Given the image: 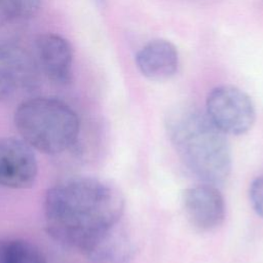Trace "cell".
Segmentation results:
<instances>
[{
	"label": "cell",
	"mask_w": 263,
	"mask_h": 263,
	"mask_svg": "<svg viewBox=\"0 0 263 263\" xmlns=\"http://www.w3.org/2000/svg\"><path fill=\"white\" fill-rule=\"evenodd\" d=\"M123 210L120 191L93 177L64 179L47 190L43 200L48 235L88 259L119 225Z\"/></svg>",
	"instance_id": "1"
},
{
	"label": "cell",
	"mask_w": 263,
	"mask_h": 263,
	"mask_svg": "<svg viewBox=\"0 0 263 263\" xmlns=\"http://www.w3.org/2000/svg\"><path fill=\"white\" fill-rule=\"evenodd\" d=\"M168 138L185 166L203 183L223 184L231 172V152L226 138L197 108L182 106L165 119Z\"/></svg>",
	"instance_id": "2"
},
{
	"label": "cell",
	"mask_w": 263,
	"mask_h": 263,
	"mask_svg": "<svg viewBox=\"0 0 263 263\" xmlns=\"http://www.w3.org/2000/svg\"><path fill=\"white\" fill-rule=\"evenodd\" d=\"M13 123L23 139L34 150L57 155L71 149L80 133L77 113L62 100L35 97L21 103Z\"/></svg>",
	"instance_id": "3"
},
{
	"label": "cell",
	"mask_w": 263,
	"mask_h": 263,
	"mask_svg": "<svg viewBox=\"0 0 263 263\" xmlns=\"http://www.w3.org/2000/svg\"><path fill=\"white\" fill-rule=\"evenodd\" d=\"M205 113L225 135H243L253 127L256 120L252 99L233 85L214 87L206 97Z\"/></svg>",
	"instance_id": "4"
},
{
	"label": "cell",
	"mask_w": 263,
	"mask_h": 263,
	"mask_svg": "<svg viewBox=\"0 0 263 263\" xmlns=\"http://www.w3.org/2000/svg\"><path fill=\"white\" fill-rule=\"evenodd\" d=\"M37 174L34 149L23 139L0 137V186L27 189L33 186Z\"/></svg>",
	"instance_id": "5"
},
{
	"label": "cell",
	"mask_w": 263,
	"mask_h": 263,
	"mask_svg": "<svg viewBox=\"0 0 263 263\" xmlns=\"http://www.w3.org/2000/svg\"><path fill=\"white\" fill-rule=\"evenodd\" d=\"M182 203L190 223L201 231L216 229L225 219V200L215 185L203 183L185 189Z\"/></svg>",
	"instance_id": "6"
},
{
	"label": "cell",
	"mask_w": 263,
	"mask_h": 263,
	"mask_svg": "<svg viewBox=\"0 0 263 263\" xmlns=\"http://www.w3.org/2000/svg\"><path fill=\"white\" fill-rule=\"evenodd\" d=\"M37 63L47 78L58 85H68L72 81L73 49L69 41L61 35L45 33L35 40Z\"/></svg>",
	"instance_id": "7"
},
{
	"label": "cell",
	"mask_w": 263,
	"mask_h": 263,
	"mask_svg": "<svg viewBox=\"0 0 263 263\" xmlns=\"http://www.w3.org/2000/svg\"><path fill=\"white\" fill-rule=\"evenodd\" d=\"M136 64L142 75L149 80L165 81L178 71L179 52L171 41L154 39L138 51Z\"/></svg>",
	"instance_id": "8"
},
{
	"label": "cell",
	"mask_w": 263,
	"mask_h": 263,
	"mask_svg": "<svg viewBox=\"0 0 263 263\" xmlns=\"http://www.w3.org/2000/svg\"><path fill=\"white\" fill-rule=\"evenodd\" d=\"M0 66L8 70L18 85V88L33 89L39 82V65L20 45L13 47L0 59Z\"/></svg>",
	"instance_id": "9"
},
{
	"label": "cell",
	"mask_w": 263,
	"mask_h": 263,
	"mask_svg": "<svg viewBox=\"0 0 263 263\" xmlns=\"http://www.w3.org/2000/svg\"><path fill=\"white\" fill-rule=\"evenodd\" d=\"M0 263H45L41 250L22 238H0Z\"/></svg>",
	"instance_id": "10"
},
{
	"label": "cell",
	"mask_w": 263,
	"mask_h": 263,
	"mask_svg": "<svg viewBox=\"0 0 263 263\" xmlns=\"http://www.w3.org/2000/svg\"><path fill=\"white\" fill-rule=\"evenodd\" d=\"M42 0H0V11L10 21L20 22L34 16Z\"/></svg>",
	"instance_id": "11"
},
{
	"label": "cell",
	"mask_w": 263,
	"mask_h": 263,
	"mask_svg": "<svg viewBox=\"0 0 263 263\" xmlns=\"http://www.w3.org/2000/svg\"><path fill=\"white\" fill-rule=\"evenodd\" d=\"M249 200L256 214L263 218V175L255 178L251 182Z\"/></svg>",
	"instance_id": "12"
},
{
	"label": "cell",
	"mask_w": 263,
	"mask_h": 263,
	"mask_svg": "<svg viewBox=\"0 0 263 263\" xmlns=\"http://www.w3.org/2000/svg\"><path fill=\"white\" fill-rule=\"evenodd\" d=\"M18 88L12 74L0 66V104L8 100Z\"/></svg>",
	"instance_id": "13"
},
{
	"label": "cell",
	"mask_w": 263,
	"mask_h": 263,
	"mask_svg": "<svg viewBox=\"0 0 263 263\" xmlns=\"http://www.w3.org/2000/svg\"><path fill=\"white\" fill-rule=\"evenodd\" d=\"M96 1H97L99 4H102V3L104 2V0H96Z\"/></svg>",
	"instance_id": "14"
}]
</instances>
